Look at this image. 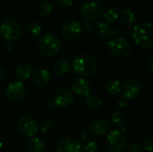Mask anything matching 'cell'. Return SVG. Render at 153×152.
Here are the masks:
<instances>
[{
	"label": "cell",
	"mask_w": 153,
	"mask_h": 152,
	"mask_svg": "<svg viewBox=\"0 0 153 152\" xmlns=\"http://www.w3.org/2000/svg\"><path fill=\"white\" fill-rule=\"evenodd\" d=\"M129 151L131 152H143V147L139 142H132L129 146Z\"/></svg>",
	"instance_id": "d6a6232c"
},
{
	"label": "cell",
	"mask_w": 153,
	"mask_h": 152,
	"mask_svg": "<svg viewBox=\"0 0 153 152\" xmlns=\"http://www.w3.org/2000/svg\"><path fill=\"white\" fill-rule=\"evenodd\" d=\"M142 147H143V150H145L146 151L152 152L153 149V142L152 139L151 137H148V138H145L143 142V143L141 144Z\"/></svg>",
	"instance_id": "f546056e"
},
{
	"label": "cell",
	"mask_w": 153,
	"mask_h": 152,
	"mask_svg": "<svg viewBox=\"0 0 153 152\" xmlns=\"http://www.w3.org/2000/svg\"><path fill=\"white\" fill-rule=\"evenodd\" d=\"M81 29H82V31H83L84 33H89L92 30L93 25L91 22L87 21V22L81 24Z\"/></svg>",
	"instance_id": "1f68e13d"
},
{
	"label": "cell",
	"mask_w": 153,
	"mask_h": 152,
	"mask_svg": "<svg viewBox=\"0 0 153 152\" xmlns=\"http://www.w3.org/2000/svg\"><path fill=\"white\" fill-rule=\"evenodd\" d=\"M120 20L121 22L125 25L131 26L134 24L137 21V15L135 12L131 8H125L122 10L120 13Z\"/></svg>",
	"instance_id": "d6986e66"
},
{
	"label": "cell",
	"mask_w": 153,
	"mask_h": 152,
	"mask_svg": "<svg viewBox=\"0 0 153 152\" xmlns=\"http://www.w3.org/2000/svg\"><path fill=\"white\" fill-rule=\"evenodd\" d=\"M102 13L101 5L96 1L85 2L81 8L82 16L87 21H94L100 17Z\"/></svg>",
	"instance_id": "30bf717a"
},
{
	"label": "cell",
	"mask_w": 153,
	"mask_h": 152,
	"mask_svg": "<svg viewBox=\"0 0 153 152\" xmlns=\"http://www.w3.org/2000/svg\"><path fill=\"white\" fill-rule=\"evenodd\" d=\"M32 74V66L29 62H21L19 63L14 69V75L20 81L28 80Z\"/></svg>",
	"instance_id": "9a60e30c"
},
{
	"label": "cell",
	"mask_w": 153,
	"mask_h": 152,
	"mask_svg": "<svg viewBox=\"0 0 153 152\" xmlns=\"http://www.w3.org/2000/svg\"><path fill=\"white\" fill-rule=\"evenodd\" d=\"M74 102V94L67 88L58 89L53 97V103L57 108H65Z\"/></svg>",
	"instance_id": "9c48e42d"
},
{
	"label": "cell",
	"mask_w": 153,
	"mask_h": 152,
	"mask_svg": "<svg viewBox=\"0 0 153 152\" xmlns=\"http://www.w3.org/2000/svg\"><path fill=\"white\" fill-rule=\"evenodd\" d=\"M77 142H85L86 140H87V138H88V134H87V133L85 132V131H82V132H80L78 134H77Z\"/></svg>",
	"instance_id": "836d02e7"
},
{
	"label": "cell",
	"mask_w": 153,
	"mask_h": 152,
	"mask_svg": "<svg viewBox=\"0 0 153 152\" xmlns=\"http://www.w3.org/2000/svg\"><path fill=\"white\" fill-rule=\"evenodd\" d=\"M110 121L115 127H121L125 125L126 116L120 110L114 111L110 116Z\"/></svg>",
	"instance_id": "d4e9b609"
},
{
	"label": "cell",
	"mask_w": 153,
	"mask_h": 152,
	"mask_svg": "<svg viewBox=\"0 0 153 152\" xmlns=\"http://www.w3.org/2000/svg\"><path fill=\"white\" fill-rule=\"evenodd\" d=\"M90 131L94 135H104L109 132V124L104 119L95 120L90 125Z\"/></svg>",
	"instance_id": "2e32d148"
},
{
	"label": "cell",
	"mask_w": 153,
	"mask_h": 152,
	"mask_svg": "<svg viewBox=\"0 0 153 152\" xmlns=\"http://www.w3.org/2000/svg\"><path fill=\"white\" fill-rule=\"evenodd\" d=\"M134 42L143 48H150L153 45L152 24L150 22H143L136 24L132 31Z\"/></svg>",
	"instance_id": "7a4b0ae2"
},
{
	"label": "cell",
	"mask_w": 153,
	"mask_h": 152,
	"mask_svg": "<svg viewBox=\"0 0 153 152\" xmlns=\"http://www.w3.org/2000/svg\"><path fill=\"white\" fill-rule=\"evenodd\" d=\"M72 66L74 71L83 78L91 76L97 72L98 63L92 56L88 54H80L74 58Z\"/></svg>",
	"instance_id": "6da1fadb"
},
{
	"label": "cell",
	"mask_w": 153,
	"mask_h": 152,
	"mask_svg": "<svg viewBox=\"0 0 153 152\" xmlns=\"http://www.w3.org/2000/svg\"><path fill=\"white\" fill-rule=\"evenodd\" d=\"M4 49H6L7 51H11V50L13 48V41H12V40H7V41L4 43Z\"/></svg>",
	"instance_id": "d590c367"
},
{
	"label": "cell",
	"mask_w": 153,
	"mask_h": 152,
	"mask_svg": "<svg viewBox=\"0 0 153 152\" xmlns=\"http://www.w3.org/2000/svg\"><path fill=\"white\" fill-rule=\"evenodd\" d=\"M20 22L13 18H5L0 23V34L7 40H13L21 35Z\"/></svg>",
	"instance_id": "277c9868"
},
{
	"label": "cell",
	"mask_w": 153,
	"mask_h": 152,
	"mask_svg": "<svg viewBox=\"0 0 153 152\" xmlns=\"http://www.w3.org/2000/svg\"><path fill=\"white\" fill-rule=\"evenodd\" d=\"M117 104H118V106H119L120 108H125V107L127 106V104H128V99H126L125 97H123V98H121V99L118 100Z\"/></svg>",
	"instance_id": "e575fe53"
},
{
	"label": "cell",
	"mask_w": 153,
	"mask_h": 152,
	"mask_svg": "<svg viewBox=\"0 0 153 152\" xmlns=\"http://www.w3.org/2000/svg\"><path fill=\"white\" fill-rule=\"evenodd\" d=\"M33 78H34V81L38 86L46 87L50 82L51 74L48 70H46L44 68H39V69L35 71Z\"/></svg>",
	"instance_id": "e0dca14e"
},
{
	"label": "cell",
	"mask_w": 153,
	"mask_h": 152,
	"mask_svg": "<svg viewBox=\"0 0 153 152\" xmlns=\"http://www.w3.org/2000/svg\"><path fill=\"white\" fill-rule=\"evenodd\" d=\"M45 149H46L45 142L39 137H34L29 142L28 150L30 152H43Z\"/></svg>",
	"instance_id": "44dd1931"
},
{
	"label": "cell",
	"mask_w": 153,
	"mask_h": 152,
	"mask_svg": "<svg viewBox=\"0 0 153 152\" xmlns=\"http://www.w3.org/2000/svg\"><path fill=\"white\" fill-rule=\"evenodd\" d=\"M26 31L28 32V34L30 36L36 38V37H39L41 34L42 27H41L40 23H39L38 22L31 21L26 25Z\"/></svg>",
	"instance_id": "cb8c5ba5"
},
{
	"label": "cell",
	"mask_w": 153,
	"mask_h": 152,
	"mask_svg": "<svg viewBox=\"0 0 153 152\" xmlns=\"http://www.w3.org/2000/svg\"><path fill=\"white\" fill-rule=\"evenodd\" d=\"M110 52L117 57H126L131 53V46L126 39L123 37H114L108 41Z\"/></svg>",
	"instance_id": "5b68a950"
},
{
	"label": "cell",
	"mask_w": 153,
	"mask_h": 152,
	"mask_svg": "<svg viewBox=\"0 0 153 152\" xmlns=\"http://www.w3.org/2000/svg\"><path fill=\"white\" fill-rule=\"evenodd\" d=\"M54 123L52 121H44L40 124L39 125V130L43 133H51L53 130H54Z\"/></svg>",
	"instance_id": "83f0119b"
},
{
	"label": "cell",
	"mask_w": 153,
	"mask_h": 152,
	"mask_svg": "<svg viewBox=\"0 0 153 152\" xmlns=\"http://www.w3.org/2000/svg\"><path fill=\"white\" fill-rule=\"evenodd\" d=\"M19 132L26 137H34L39 133V125L34 117L29 115L21 116L17 123Z\"/></svg>",
	"instance_id": "8992f818"
},
{
	"label": "cell",
	"mask_w": 153,
	"mask_h": 152,
	"mask_svg": "<svg viewBox=\"0 0 153 152\" xmlns=\"http://www.w3.org/2000/svg\"><path fill=\"white\" fill-rule=\"evenodd\" d=\"M153 55L151 54L150 56H149V67H150V70L152 72L153 71Z\"/></svg>",
	"instance_id": "8d00e7d4"
},
{
	"label": "cell",
	"mask_w": 153,
	"mask_h": 152,
	"mask_svg": "<svg viewBox=\"0 0 153 152\" xmlns=\"http://www.w3.org/2000/svg\"><path fill=\"white\" fill-rule=\"evenodd\" d=\"M6 97L12 102H19L22 100L26 94V88L22 82L15 81L8 84L6 90Z\"/></svg>",
	"instance_id": "ba28073f"
},
{
	"label": "cell",
	"mask_w": 153,
	"mask_h": 152,
	"mask_svg": "<svg viewBox=\"0 0 153 152\" xmlns=\"http://www.w3.org/2000/svg\"><path fill=\"white\" fill-rule=\"evenodd\" d=\"M0 9H1V4H0Z\"/></svg>",
	"instance_id": "60d3db41"
},
{
	"label": "cell",
	"mask_w": 153,
	"mask_h": 152,
	"mask_svg": "<svg viewBox=\"0 0 153 152\" xmlns=\"http://www.w3.org/2000/svg\"><path fill=\"white\" fill-rule=\"evenodd\" d=\"M5 75V69L3 67H0V79L3 78Z\"/></svg>",
	"instance_id": "74e56055"
},
{
	"label": "cell",
	"mask_w": 153,
	"mask_h": 152,
	"mask_svg": "<svg viewBox=\"0 0 153 152\" xmlns=\"http://www.w3.org/2000/svg\"><path fill=\"white\" fill-rule=\"evenodd\" d=\"M61 47V42L58 37L53 33L44 34L39 41V49L45 56H55Z\"/></svg>",
	"instance_id": "3957f363"
},
{
	"label": "cell",
	"mask_w": 153,
	"mask_h": 152,
	"mask_svg": "<svg viewBox=\"0 0 153 152\" xmlns=\"http://www.w3.org/2000/svg\"><path fill=\"white\" fill-rule=\"evenodd\" d=\"M61 31H62L63 36L65 39H67L69 40L74 39L76 37H78L80 35V33L82 32L81 23L77 21H74V20L66 21L62 25Z\"/></svg>",
	"instance_id": "7c38bea8"
},
{
	"label": "cell",
	"mask_w": 153,
	"mask_h": 152,
	"mask_svg": "<svg viewBox=\"0 0 153 152\" xmlns=\"http://www.w3.org/2000/svg\"><path fill=\"white\" fill-rule=\"evenodd\" d=\"M86 105L91 109H98L101 107L102 101L100 99L95 96H89L86 99Z\"/></svg>",
	"instance_id": "4316f807"
},
{
	"label": "cell",
	"mask_w": 153,
	"mask_h": 152,
	"mask_svg": "<svg viewBox=\"0 0 153 152\" xmlns=\"http://www.w3.org/2000/svg\"><path fill=\"white\" fill-rule=\"evenodd\" d=\"M99 150H100L99 145L94 141H90L83 146L84 152H99Z\"/></svg>",
	"instance_id": "f1b7e54d"
},
{
	"label": "cell",
	"mask_w": 153,
	"mask_h": 152,
	"mask_svg": "<svg viewBox=\"0 0 153 152\" xmlns=\"http://www.w3.org/2000/svg\"><path fill=\"white\" fill-rule=\"evenodd\" d=\"M73 91L79 99H87L91 96V84L86 79L78 78L73 85Z\"/></svg>",
	"instance_id": "4fadbf2b"
},
{
	"label": "cell",
	"mask_w": 153,
	"mask_h": 152,
	"mask_svg": "<svg viewBox=\"0 0 153 152\" xmlns=\"http://www.w3.org/2000/svg\"><path fill=\"white\" fill-rule=\"evenodd\" d=\"M0 134H1V129H0Z\"/></svg>",
	"instance_id": "ab89813d"
},
{
	"label": "cell",
	"mask_w": 153,
	"mask_h": 152,
	"mask_svg": "<svg viewBox=\"0 0 153 152\" xmlns=\"http://www.w3.org/2000/svg\"><path fill=\"white\" fill-rule=\"evenodd\" d=\"M95 30L97 33L102 38H108L113 34V28L110 24L104 21H99L95 24Z\"/></svg>",
	"instance_id": "ffe728a7"
},
{
	"label": "cell",
	"mask_w": 153,
	"mask_h": 152,
	"mask_svg": "<svg viewBox=\"0 0 153 152\" xmlns=\"http://www.w3.org/2000/svg\"><path fill=\"white\" fill-rule=\"evenodd\" d=\"M55 3L59 8L65 9L69 7L73 4V0H55Z\"/></svg>",
	"instance_id": "4dcf8cb0"
},
{
	"label": "cell",
	"mask_w": 153,
	"mask_h": 152,
	"mask_svg": "<svg viewBox=\"0 0 153 152\" xmlns=\"http://www.w3.org/2000/svg\"><path fill=\"white\" fill-rule=\"evenodd\" d=\"M103 16L108 22H113L117 20L118 18V12L117 9L113 5H107L103 10Z\"/></svg>",
	"instance_id": "603a6c76"
},
{
	"label": "cell",
	"mask_w": 153,
	"mask_h": 152,
	"mask_svg": "<svg viewBox=\"0 0 153 152\" xmlns=\"http://www.w3.org/2000/svg\"><path fill=\"white\" fill-rule=\"evenodd\" d=\"M81 1H87V0H81Z\"/></svg>",
	"instance_id": "f35d334b"
},
{
	"label": "cell",
	"mask_w": 153,
	"mask_h": 152,
	"mask_svg": "<svg viewBox=\"0 0 153 152\" xmlns=\"http://www.w3.org/2000/svg\"><path fill=\"white\" fill-rule=\"evenodd\" d=\"M72 70V65L66 59H60L56 62L53 67V71L59 76H65L68 74Z\"/></svg>",
	"instance_id": "ac0fdd59"
},
{
	"label": "cell",
	"mask_w": 153,
	"mask_h": 152,
	"mask_svg": "<svg viewBox=\"0 0 153 152\" xmlns=\"http://www.w3.org/2000/svg\"><path fill=\"white\" fill-rule=\"evenodd\" d=\"M38 10L42 15L49 14L53 10V4L48 0H40L38 4Z\"/></svg>",
	"instance_id": "484cf974"
},
{
	"label": "cell",
	"mask_w": 153,
	"mask_h": 152,
	"mask_svg": "<svg viewBox=\"0 0 153 152\" xmlns=\"http://www.w3.org/2000/svg\"><path fill=\"white\" fill-rule=\"evenodd\" d=\"M105 90L108 94L111 96H117L121 91V84L118 81L110 79L105 84Z\"/></svg>",
	"instance_id": "7402d4cb"
},
{
	"label": "cell",
	"mask_w": 153,
	"mask_h": 152,
	"mask_svg": "<svg viewBox=\"0 0 153 152\" xmlns=\"http://www.w3.org/2000/svg\"><path fill=\"white\" fill-rule=\"evenodd\" d=\"M57 152H82V146L79 142L72 138L60 141L56 146Z\"/></svg>",
	"instance_id": "5bb4252c"
},
{
	"label": "cell",
	"mask_w": 153,
	"mask_h": 152,
	"mask_svg": "<svg viewBox=\"0 0 153 152\" xmlns=\"http://www.w3.org/2000/svg\"><path fill=\"white\" fill-rule=\"evenodd\" d=\"M142 85L135 79H129L126 81L123 85H121V91L123 97L127 99L128 100L131 99H134L141 94Z\"/></svg>",
	"instance_id": "8fae6325"
},
{
	"label": "cell",
	"mask_w": 153,
	"mask_h": 152,
	"mask_svg": "<svg viewBox=\"0 0 153 152\" xmlns=\"http://www.w3.org/2000/svg\"><path fill=\"white\" fill-rule=\"evenodd\" d=\"M108 149L112 152H122L126 146V137L119 130L111 131L107 137Z\"/></svg>",
	"instance_id": "52a82bcc"
}]
</instances>
